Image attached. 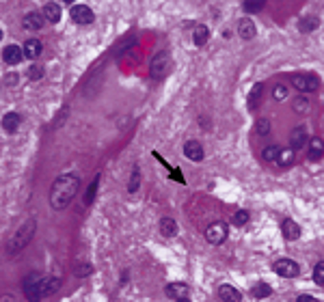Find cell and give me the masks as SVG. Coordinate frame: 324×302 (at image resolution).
Returning <instances> with one entry per match:
<instances>
[{"label":"cell","instance_id":"obj_1","mask_svg":"<svg viewBox=\"0 0 324 302\" xmlns=\"http://www.w3.org/2000/svg\"><path fill=\"white\" fill-rule=\"evenodd\" d=\"M80 188V177L78 175H59L50 188V205L54 210H65L74 201L76 192Z\"/></svg>","mask_w":324,"mask_h":302},{"label":"cell","instance_id":"obj_2","mask_svg":"<svg viewBox=\"0 0 324 302\" xmlns=\"http://www.w3.org/2000/svg\"><path fill=\"white\" fill-rule=\"evenodd\" d=\"M24 296L29 298L31 302H41L44 298L52 296V294L59 292L61 280L54 276H41V274H29L24 278Z\"/></svg>","mask_w":324,"mask_h":302},{"label":"cell","instance_id":"obj_3","mask_svg":"<svg viewBox=\"0 0 324 302\" xmlns=\"http://www.w3.org/2000/svg\"><path fill=\"white\" fill-rule=\"evenodd\" d=\"M35 231H37V222H35V218H29L20 229L13 233V238L9 240V244H7V248H9L11 252H20L24 248L26 244L33 240V236H35Z\"/></svg>","mask_w":324,"mask_h":302},{"label":"cell","instance_id":"obj_4","mask_svg":"<svg viewBox=\"0 0 324 302\" xmlns=\"http://www.w3.org/2000/svg\"><path fill=\"white\" fill-rule=\"evenodd\" d=\"M171 70V56H169V52H160V54H156L154 60H151V78H156V80H160L164 78V76L169 74Z\"/></svg>","mask_w":324,"mask_h":302},{"label":"cell","instance_id":"obj_5","mask_svg":"<svg viewBox=\"0 0 324 302\" xmlns=\"http://www.w3.org/2000/svg\"><path fill=\"white\" fill-rule=\"evenodd\" d=\"M292 84L298 88L300 93H313V91H318L320 80L315 78V76H311V74H302V76H294Z\"/></svg>","mask_w":324,"mask_h":302},{"label":"cell","instance_id":"obj_6","mask_svg":"<svg viewBox=\"0 0 324 302\" xmlns=\"http://www.w3.org/2000/svg\"><path fill=\"white\" fill-rule=\"evenodd\" d=\"M72 20L76 24H80V26H89V24H93V11L89 9L87 4H74L72 6Z\"/></svg>","mask_w":324,"mask_h":302},{"label":"cell","instance_id":"obj_7","mask_svg":"<svg viewBox=\"0 0 324 302\" xmlns=\"http://www.w3.org/2000/svg\"><path fill=\"white\" fill-rule=\"evenodd\" d=\"M205 240L210 244H223L227 240V224L225 222H214L205 229Z\"/></svg>","mask_w":324,"mask_h":302},{"label":"cell","instance_id":"obj_8","mask_svg":"<svg viewBox=\"0 0 324 302\" xmlns=\"http://www.w3.org/2000/svg\"><path fill=\"white\" fill-rule=\"evenodd\" d=\"M274 272L283 278H294V276H298L300 268L296 262H292V259H279V262L274 264Z\"/></svg>","mask_w":324,"mask_h":302},{"label":"cell","instance_id":"obj_9","mask_svg":"<svg viewBox=\"0 0 324 302\" xmlns=\"http://www.w3.org/2000/svg\"><path fill=\"white\" fill-rule=\"evenodd\" d=\"M309 142V134H307V128L305 126H298L292 130V136H289V149H298V147H305Z\"/></svg>","mask_w":324,"mask_h":302},{"label":"cell","instance_id":"obj_10","mask_svg":"<svg viewBox=\"0 0 324 302\" xmlns=\"http://www.w3.org/2000/svg\"><path fill=\"white\" fill-rule=\"evenodd\" d=\"M281 233H283V238H285V240H289V242H294V240H298V238H300L302 229H300V224H298V222H294V220H292V218H285L283 224H281Z\"/></svg>","mask_w":324,"mask_h":302},{"label":"cell","instance_id":"obj_11","mask_svg":"<svg viewBox=\"0 0 324 302\" xmlns=\"http://www.w3.org/2000/svg\"><path fill=\"white\" fill-rule=\"evenodd\" d=\"M22 58H24V50L22 48H18V46H7L3 50V60L5 63H9V65L22 63Z\"/></svg>","mask_w":324,"mask_h":302},{"label":"cell","instance_id":"obj_12","mask_svg":"<svg viewBox=\"0 0 324 302\" xmlns=\"http://www.w3.org/2000/svg\"><path fill=\"white\" fill-rule=\"evenodd\" d=\"M184 156L188 158V160H192V162H201L203 160V147H201V142L188 140L184 145Z\"/></svg>","mask_w":324,"mask_h":302},{"label":"cell","instance_id":"obj_13","mask_svg":"<svg viewBox=\"0 0 324 302\" xmlns=\"http://www.w3.org/2000/svg\"><path fill=\"white\" fill-rule=\"evenodd\" d=\"M20 123H22V114H20V112H7L3 116V130L7 134H16L18 128H20Z\"/></svg>","mask_w":324,"mask_h":302},{"label":"cell","instance_id":"obj_14","mask_svg":"<svg viewBox=\"0 0 324 302\" xmlns=\"http://www.w3.org/2000/svg\"><path fill=\"white\" fill-rule=\"evenodd\" d=\"M218 298L223 302H242V294H240L233 285H220L218 287Z\"/></svg>","mask_w":324,"mask_h":302},{"label":"cell","instance_id":"obj_15","mask_svg":"<svg viewBox=\"0 0 324 302\" xmlns=\"http://www.w3.org/2000/svg\"><path fill=\"white\" fill-rule=\"evenodd\" d=\"M307 158L309 160H320V158H324V140L320 138V136H313L311 140H309V151H307Z\"/></svg>","mask_w":324,"mask_h":302},{"label":"cell","instance_id":"obj_16","mask_svg":"<svg viewBox=\"0 0 324 302\" xmlns=\"http://www.w3.org/2000/svg\"><path fill=\"white\" fill-rule=\"evenodd\" d=\"M44 16L37 11H31V13H26L24 20H22V24H24V28H29V30H39L41 26H44Z\"/></svg>","mask_w":324,"mask_h":302},{"label":"cell","instance_id":"obj_17","mask_svg":"<svg viewBox=\"0 0 324 302\" xmlns=\"http://www.w3.org/2000/svg\"><path fill=\"white\" fill-rule=\"evenodd\" d=\"M41 16H44L48 22L57 24V22H61V6L57 2H48V4H44V9H41Z\"/></svg>","mask_w":324,"mask_h":302},{"label":"cell","instance_id":"obj_18","mask_svg":"<svg viewBox=\"0 0 324 302\" xmlns=\"http://www.w3.org/2000/svg\"><path fill=\"white\" fill-rule=\"evenodd\" d=\"M238 32H240V37H242V39L249 41V39L255 37V32H257V30H255V24L251 22L249 18H242L238 22Z\"/></svg>","mask_w":324,"mask_h":302},{"label":"cell","instance_id":"obj_19","mask_svg":"<svg viewBox=\"0 0 324 302\" xmlns=\"http://www.w3.org/2000/svg\"><path fill=\"white\" fill-rule=\"evenodd\" d=\"M41 50H44V46H41V41L39 39H29V41H24V56L26 58H37Z\"/></svg>","mask_w":324,"mask_h":302},{"label":"cell","instance_id":"obj_20","mask_svg":"<svg viewBox=\"0 0 324 302\" xmlns=\"http://www.w3.org/2000/svg\"><path fill=\"white\" fill-rule=\"evenodd\" d=\"M167 296L175 298V300L186 298V296H188V285H186V283H171V285H167Z\"/></svg>","mask_w":324,"mask_h":302},{"label":"cell","instance_id":"obj_21","mask_svg":"<svg viewBox=\"0 0 324 302\" xmlns=\"http://www.w3.org/2000/svg\"><path fill=\"white\" fill-rule=\"evenodd\" d=\"M160 233L164 238H173L177 233V222L173 220V218H162L160 220Z\"/></svg>","mask_w":324,"mask_h":302},{"label":"cell","instance_id":"obj_22","mask_svg":"<svg viewBox=\"0 0 324 302\" xmlns=\"http://www.w3.org/2000/svg\"><path fill=\"white\" fill-rule=\"evenodd\" d=\"M261 93H264V84H261V82H257V84L253 86L251 95H249V110H255V108L259 106V102H261Z\"/></svg>","mask_w":324,"mask_h":302},{"label":"cell","instance_id":"obj_23","mask_svg":"<svg viewBox=\"0 0 324 302\" xmlns=\"http://www.w3.org/2000/svg\"><path fill=\"white\" fill-rule=\"evenodd\" d=\"M208 39H210V30H208V26H197L195 35H192V41H195V46H197V48H201V46L208 44Z\"/></svg>","mask_w":324,"mask_h":302},{"label":"cell","instance_id":"obj_24","mask_svg":"<svg viewBox=\"0 0 324 302\" xmlns=\"http://www.w3.org/2000/svg\"><path fill=\"white\" fill-rule=\"evenodd\" d=\"M318 24H320V20L315 16H307V18L300 20L298 28H300V32H311V30H315V26H318Z\"/></svg>","mask_w":324,"mask_h":302},{"label":"cell","instance_id":"obj_25","mask_svg":"<svg viewBox=\"0 0 324 302\" xmlns=\"http://www.w3.org/2000/svg\"><path fill=\"white\" fill-rule=\"evenodd\" d=\"M253 298H257V300H261V298H268L272 294V290H270V285H266V283H257L253 287Z\"/></svg>","mask_w":324,"mask_h":302},{"label":"cell","instance_id":"obj_26","mask_svg":"<svg viewBox=\"0 0 324 302\" xmlns=\"http://www.w3.org/2000/svg\"><path fill=\"white\" fill-rule=\"evenodd\" d=\"M279 154H281V149L277 145H270V147H266L264 151H261V158H264L266 162H277Z\"/></svg>","mask_w":324,"mask_h":302},{"label":"cell","instance_id":"obj_27","mask_svg":"<svg viewBox=\"0 0 324 302\" xmlns=\"http://www.w3.org/2000/svg\"><path fill=\"white\" fill-rule=\"evenodd\" d=\"M277 162L281 164V166H289V164L294 162V149H283V151L279 154Z\"/></svg>","mask_w":324,"mask_h":302},{"label":"cell","instance_id":"obj_28","mask_svg":"<svg viewBox=\"0 0 324 302\" xmlns=\"http://www.w3.org/2000/svg\"><path fill=\"white\" fill-rule=\"evenodd\" d=\"M249 212H244V210H238L236 214H233V218H231V222L236 224V226H244L246 222H249Z\"/></svg>","mask_w":324,"mask_h":302},{"label":"cell","instance_id":"obj_29","mask_svg":"<svg viewBox=\"0 0 324 302\" xmlns=\"http://www.w3.org/2000/svg\"><path fill=\"white\" fill-rule=\"evenodd\" d=\"M139 184H141L139 166H134V168H132V177H130V184H128V190H130V192H136V190H139Z\"/></svg>","mask_w":324,"mask_h":302},{"label":"cell","instance_id":"obj_30","mask_svg":"<svg viewBox=\"0 0 324 302\" xmlns=\"http://www.w3.org/2000/svg\"><path fill=\"white\" fill-rule=\"evenodd\" d=\"M261 9H264V2H261V0H246L244 2V11L246 13H257Z\"/></svg>","mask_w":324,"mask_h":302},{"label":"cell","instance_id":"obj_31","mask_svg":"<svg viewBox=\"0 0 324 302\" xmlns=\"http://www.w3.org/2000/svg\"><path fill=\"white\" fill-rule=\"evenodd\" d=\"M313 280H315V285H324V262L315 264V268H313Z\"/></svg>","mask_w":324,"mask_h":302},{"label":"cell","instance_id":"obj_32","mask_svg":"<svg viewBox=\"0 0 324 302\" xmlns=\"http://www.w3.org/2000/svg\"><path fill=\"white\" fill-rule=\"evenodd\" d=\"M98 182H100V175L95 177L93 184H91V186H89V190H87V196H85V203H87V205H91V203H93V198H95V190H98Z\"/></svg>","mask_w":324,"mask_h":302},{"label":"cell","instance_id":"obj_33","mask_svg":"<svg viewBox=\"0 0 324 302\" xmlns=\"http://www.w3.org/2000/svg\"><path fill=\"white\" fill-rule=\"evenodd\" d=\"M255 130H257V134H268L270 132V121L268 119H257V123H255Z\"/></svg>","mask_w":324,"mask_h":302},{"label":"cell","instance_id":"obj_34","mask_svg":"<svg viewBox=\"0 0 324 302\" xmlns=\"http://www.w3.org/2000/svg\"><path fill=\"white\" fill-rule=\"evenodd\" d=\"M26 76H29L31 80H41L44 78V67H39V65H33L29 72H26Z\"/></svg>","mask_w":324,"mask_h":302},{"label":"cell","instance_id":"obj_35","mask_svg":"<svg viewBox=\"0 0 324 302\" xmlns=\"http://www.w3.org/2000/svg\"><path fill=\"white\" fill-rule=\"evenodd\" d=\"M292 108H294L296 112H307L309 102H307L305 98H296V100H294V104H292Z\"/></svg>","mask_w":324,"mask_h":302},{"label":"cell","instance_id":"obj_36","mask_svg":"<svg viewBox=\"0 0 324 302\" xmlns=\"http://www.w3.org/2000/svg\"><path fill=\"white\" fill-rule=\"evenodd\" d=\"M272 95H274V100H285L287 98V88L283 86V84H277V86H274V91H272Z\"/></svg>","mask_w":324,"mask_h":302},{"label":"cell","instance_id":"obj_37","mask_svg":"<svg viewBox=\"0 0 324 302\" xmlns=\"http://www.w3.org/2000/svg\"><path fill=\"white\" fill-rule=\"evenodd\" d=\"M91 272H93V268L89 266V264L80 266V270H76V274H78V276H87V274H91Z\"/></svg>","mask_w":324,"mask_h":302},{"label":"cell","instance_id":"obj_38","mask_svg":"<svg viewBox=\"0 0 324 302\" xmlns=\"http://www.w3.org/2000/svg\"><path fill=\"white\" fill-rule=\"evenodd\" d=\"M296 302H320V300H315L313 296H309V294H302V296L296 298Z\"/></svg>","mask_w":324,"mask_h":302},{"label":"cell","instance_id":"obj_39","mask_svg":"<svg viewBox=\"0 0 324 302\" xmlns=\"http://www.w3.org/2000/svg\"><path fill=\"white\" fill-rule=\"evenodd\" d=\"M175 302H190L188 298H180V300H175Z\"/></svg>","mask_w":324,"mask_h":302},{"label":"cell","instance_id":"obj_40","mask_svg":"<svg viewBox=\"0 0 324 302\" xmlns=\"http://www.w3.org/2000/svg\"><path fill=\"white\" fill-rule=\"evenodd\" d=\"M0 39H3V30H0Z\"/></svg>","mask_w":324,"mask_h":302}]
</instances>
